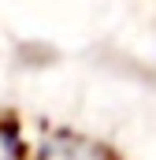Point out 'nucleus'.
Returning <instances> with one entry per match:
<instances>
[{
    "instance_id": "obj_1",
    "label": "nucleus",
    "mask_w": 156,
    "mask_h": 160,
    "mask_svg": "<svg viewBox=\"0 0 156 160\" xmlns=\"http://www.w3.org/2000/svg\"><path fill=\"white\" fill-rule=\"evenodd\" d=\"M41 160H112V153H104L100 145H93V142H82V138H56L52 145L45 142V153Z\"/></svg>"
}]
</instances>
